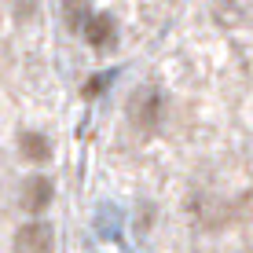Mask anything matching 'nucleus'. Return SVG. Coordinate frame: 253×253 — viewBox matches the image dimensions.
Listing matches in <instances>:
<instances>
[{
  "label": "nucleus",
  "mask_w": 253,
  "mask_h": 253,
  "mask_svg": "<svg viewBox=\"0 0 253 253\" xmlns=\"http://www.w3.org/2000/svg\"><path fill=\"white\" fill-rule=\"evenodd\" d=\"M66 22H70V30H84V22L92 19L88 11H84V0H66Z\"/></svg>",
  "instance_id": "obj_6"
},
{
  "label": "nucleus",
  "mask_w": 253,
  "mask_h": 253,
  "mask_svg": "<svg viewBox=\"0 0 253 253\" xmlns=\"http://www.w3.org/2000/svg\"><path fill=\"white\" fill-rule=\"evenodd\" d=\"M15 253H51V228L41 220L22 224L15 231Z\"/></svg>",
  "instance_id": "obj_1"
},
{
  "label": "nucleus",
  "mask_w": 253,
  "mask_h": 253,
  "mask_svg": "<svg viewBox=\"0 0 253 253\" xmlns=\"http://www.w3.org/2000/svg\"><path fill=\"white\" fill-rule=\"evenodd\" d=\"M103 84H107V77H92V81L84 84V95H95V92H103Z\"/></svg>",
  "instance_id": "obj_7"
},
{
  "label": "nucleus",
  "mask_w": 253,
  "mask_h": 253,
  "mask_svg": "<svg viewBox=\"0 0 253 253\" xmlns=\"http://www.w3.org/2000/svg\"><path fill=\"white\" fill-rule=\"evenodd\" d=\"M48 202H51V180H44V176L26 180V191H22V206H26V213H44Z\"/></svg>",
  "instance_id": "obj_3"
},
{
  "label": "nucleus",
  "mask_w": 253,
  "mask_h": 253,
  "mask_svg": "<svg viewBox=\"0 0 253 253\" xmlns=\"http://www.w3.org/2000/svg\"><path fill=\"white\" fill-rule=\"evenodd\" d=\"M84 37L92 48H114V19L110 15H92L84 22Z\"/></svg>",
  "instance_id": "obj_4"
},
{
  "label": "nucleus",
  "mask_w": 253,
  "mask_h": 253,
  "mask_svg": "<svg viewBox=\"0 0 253 253\" xmlns=\"http://www.w3.org/2000/svg\"><path fill=\"white\" fill-rule=\"evenodd\" d=\"M19 147H22V154H26L30 162H48V158H51V143H48L41 132H22V136H19Z\"/></svg>",
  "instance_id": "obj_5"
},
{
  "label": "nucleus",
  "mask_w": 253,
  "mask_h": 253,
  "mask_svg": "<svg viewBox=\"0 0 253 253\" xmlns=\"http://www.w3.org/2000/svg\"><path fill=\"white\" fill-rule=\"evenodd\" d=\"M128 114H132V121L139 128H154V125H158V118H162V92L158 88H143L132 99Z\"/></svg>",
  "instance_id": "obj_2"
}]
</instances>
